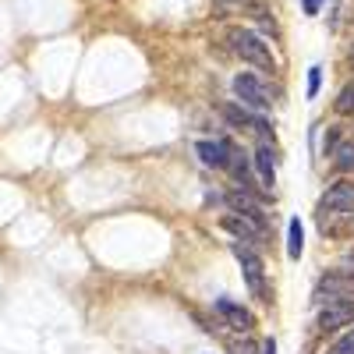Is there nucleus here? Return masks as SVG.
Returning a JSON list of instances; mask_svg holds the SVG:
<instances>
[{
    "label": "nucleus",
    "mask_w": 354,
    "mask_h": 354,
    "mask_svg": "<svg viewBox=\"0 0 354 354\" xmlns=\"http://www.w3.org/2000/svg\"><path fill=\"white\" fill-rule=\"evenodd\" d=\"M354 213V181H337L326 188V195L319 198L315 205V216L322 230H340V220H347Z\"/></svg>",
    "instance_id": "1"
},
{
    "label": "nucleus",
    "mask_w": 354,
    "mask_h": 354,
    "mask_svg": "<svg viewBox=\"0 0 354 354\" xmlns=\"http://www.w3.org/2000/svg\"><path fill=\"white\" fill-rule=\"evenodd\" d=\"M230 39V50L241 57V61L262 68V71H273L277 61H273V53H270V43H266L259 32H252V28H234V32L227 36Z\"/></svg>",
    "instance_id": "2"
},
{
    "label": "nucleus",
    "mask_w": 354,
    "mask_h": 354,
    "mask_svg": "<svg viewBox=\"0 0 354 354\" xmlns=\"http://www.w3.org/2000/svg\"><path fill=\"white\" fill-rule=\"evenodd\" d=\"M234 96H238V103L248 106V110H270V106H273L270 85H266L262 78H255L252 71L234 75Z\"/></svg>",
    "instance_id": "3"
},
{
    "label": "nucleus",
    "mask_w": 354,
    "mask_h": 354,
    "mask_svg": "<svg viewBox=\"0 0 354 354\" xmlns=\"http://www.w3.org/2000/svg\"><path fill=\"white\" fill-rule=\"evenodd\" d=\"M230 252H234V259L241 262V273H245V280H248V290L255 294L259 301H270V298H266V294H270V290H266V266H262L259 252L248 248V245H238V241L230 245Z\"/></svg>",
    "instance_id": "4"
},
{
    "label": "nucleus",
    "mask_w": 354,
    "mask_h": 354,
    "mask_svg": "<svg viewBox=\"0 0 354 354\" xmlns=\"http://www.w3.org/2000/svg\"><path fill=\"white\" fill-rule=\"evenodd\" d=\"M220 227H223L227 234H234V241H238V245H248V248H262V245H266V241H262V227L248 223V220L238 216V213H227V216L220 220Z\"/></svg>",
    "instance_id": "5"
},
{
    "label": "nucleus",
    "mask_w": 354,
    "mask_h": 354,
    "mask_svg": "<svg viewBox=\"0 0 354 354\" xmlns=\"http://www.w3.org/2000/svg\"><path fill=\"white\" fill-rule=\"evenodd\" d=\"M227 205H230V213L245 216L248 223H255V227H266V209H262V202H259V198H252L245 188H234V192L227 195Z\"/></svg>",
    "instance_id": "6"
},
{
    "label": "nucleus",
    "mask_w": 354,
    "mask_h": 354,
    "mask_svg": "<svg viewBox=\"0 0 354 354\" xmlns=\"http://www.w3.org/2000/svg\"><path fill=\"white\" fill-rule=\"evenodd\" d=\"M354 322V298H340V301H326V308L319 312V330H340Z\"/></svg>",
    "instance_id": "7"
},
{
    "label": "nucleus",
    "mask_w": 354,
    "mask_h": 354,
    "mask_svg": "<svg viewBox=\"0 0 354 354\" xmlns=\"http://www.w3.org/2000/svg\"><path fill=\"white\" fill-rule=\"evenodd\" d=\"M223 117H227L234 128H248V131H255V135H270V121H266V117H259V113H252V110L241 106V103H227V106H223Z\"/></svg>",
    "instance_id": "8"
},
{
    "label": "nucleus",
    "mask_w": 354,
    "mask_h": 354,
    "mask_svg": "<svg viewBox=\"0 0 354 354\" xmlns=\"http://www.w3.org/2000/svg\"><path fill=\"white\" fill-rule=\"evenodd\" d=\"M216 312L227 319V326H230V330H238V333H248V330L255 326L252 312H248V308H241L238 301H230V298H216Z\"/></svg>",
    "instance_id": "9"
},
{
    "label": "nucleus",
    "mask_w": 354,
    "mask_h": 354,
    "mask_svg": "<svg viewBox=\"0 0 354 354\" xmlns=\"http://www.w3.org/2000/svg\"><path fill=\"white\" fill-rule=\"evenodd\" d=\"M340 298H354V280H344L337 273H330L326 280H319L315 301H340Z\"/></svg>",
    "instance_id": "10"
},
{
    "label": "nucleus",
    "mask_w": 354,
    "mask_h": 354,
    "mask_svg": "<svg viewBox=\"0 0 354 354\" xmlns=\"http://www.w3.org/2000/svg\"><path fill=\"white\" fill-rule=\"evenodd\" d=\"M195 153L205 167H213V170H227V160H230V142H209V138H202L195 145Z\"/></svg>",
    "instance_id": "11"
},
{
    "label": "nucleus",
    "mask_w": 354,
    "mask_h": 354,
    "mask_svg": "<svg viewBox=\"0 0 354 354\" xmlns=\"http://www.w3.org/2000/svg\"><path fill=\"white\" fill-rule=\"evenodd\" d=\"M252 160H255V170H259V177H262V185L273 188V185H277V160H273V149H270V145H259Z\"/></svg>",
    "instance_id": "12"
},
{
    "label": "nucleus",
    "mask_w": 354,
    "mask_h": 354,
    "mask_svg": "<svg viewBox=\"0 0 354 354\" xmlns=\"http://www.w3.org/2000/svg\"><path fill=\"white\" fill-rule=\"evenodd\" d=\"M301 252H305V227H301L298 216H294L287 223V255L290 259H301Z\"/></svg>",
    "instance_id": "13"
},
{
    "label": "nucleus",
    "mask_w": 354,
    "mask_h": 354,
    "mask_svg": "<svg viewBox=\"0 0 354 354\" xmlns=\"http://www.w3.org/2000/svg\"><path fill=\"white\" fill-rule=\"evenodd\" d=\"M333 156H337V160H333L337 170H340V174H351V170H354V142L337 145V153H333Z\"/></svg>",
    "instance_id": "14"
},
{
    "label": "nucleus",
    "mask_w": 354,
    "mask_h": 354,
    "mask_svg": "<svg viewBox=\"0 0 354 354\" xmlns=\"http://www.w3.org/2000/svg\"><path fill=\"white\" fill-rule=\"evenodd\" d=\"M333 273H337V277H344V280H354V248H351V252H344V255L337 259Z\"/></svg>",
    "instance_id": "15"
},
{
    "label": "nucleus",
    "mask_w": 354,
    "mask_h": 354,
    "mask_svg": "<svg viewBox=\"0 0 354 354\" xmlns=\"http://www.w3.org/2000/svg\"><path fill=\"white\" fill-rule=\"evenodd\" d=\"M337 113H354V82L340 88V96H337Z\"/></svg>",
    "instance_id": "16"
},
{
    "label": "nucleus",
    "mask_w": 354,
    "mask_h": 354,
    "mask_svg": "<svg viewBox=\"0 0 354 354\" xmlns=\"http://www.w3.org/2000/svg\"><path fill=\"white\" fill-rule=\"evenodd\" d=\"M326 354H354V322H351V330H347V333H344Z\"/></svg>",
    "instance_id": "17"
},
{
    "label": "nucleus",
    "mask_w": 354,
    "mask_h": 354,
    "mask_svg": "<svg viewBox=\"0 0 354 354\" xmlns=\"http://www.w3.org/2000/svg\"><path fill=\"white\" fill-rule=\"evenodd\" d=\"M319 82H322V68H308V100L319 96Z\"/></svg>",
    "instance_id": "18"
},
{
    "label": "nucleus",
    "mask_w": 354,
    "mask_h": 354,
    "mask_svg": "<svg viewBox=\"0 0 354 354\" xmlns=\"http://www.w3.org/2000/svg\"><path fill=\"white\" fill-rule=\"evenodd\" d=\"M230 354H255V344L241 340V344H234V347H230Z\"/></svg>",
    "instance_id": "19"
},
{
    "label": "nucleus",
    "mask_w": 354,
    "mask_h": 354,
    "mask_svg": "<svg viewBox=\"0 0 354 354\" xmlns=\"http://www.w3.org/2000/svg\"><path fill=\"white\" fill-rule=\"evenodd\" d=\"M301 8H305V15H319L322 0H301Z\"/></svg>",
    "instance_id": "20"
},
{
    "label": "nucleus",
    "mask_w": 354,
    "mask_h": 354,
    "mask_svg": "<svg viewBox=\"0 0 354 354\" xmlns=\"http://www.w3.org/2000/svg\"><path fill=\"white\" fill-rule=\"evenodd\" d=\"M262 354H277V344H273V340H266V344H262Z\"/></svg>",
    "instance_id": "21"
},
{
    "label": "nucleus",
    "mask_w": 354,
    "mask_h": 354,
    "mask_svg": "<svg viewBox=\"0 0 354 354\" xmlns=\"http://www.w3.org/2000/svg\"><path fill=\"white\" fill-rule=\"evenodd\" d=\"M344 227H347V230H354V213H351V216L344 220Z\"/></svg>",
    "instance_id": "22"
},
{
    "label": "nucleus",
    "mask_w": 354,
    "mask_h": 354,
    "mask_svg": "<svg viewBox=\"0 0 354 354\" xmlns=\"http://www.w3.org/2000/svg\"><path fill=\"white\" fill-rule=\"evenodd\" d=\"M351 64H354V50H351Z\"/></svg>",
    "instance_id": "23"
},
{
    "label": "nucleus",
    "mask_w": 354,
    "mask_h": 354,
    "mask_svg": "<svg viewBox=\"0 0 354 354\" xmlns=\"http://www.w3.org/2000/svg\"><path fill=\"white\" fill-rule=\"evenodd\" d=\"M230 4H241V0H230Z\"/></svg>",
    "instance_id": "24"
}]
</instances>
